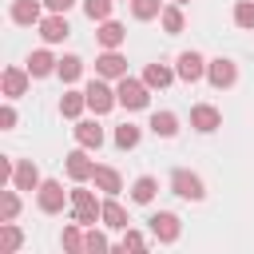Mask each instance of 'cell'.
Masks as SVG:
<instances>
[{"label": "cell", "instance_id": "cell-16", "mask_svg": "<svg viewBox=\"0 0 254 254\" xmlns=\"http://www.w3.org/2000/svg\"><path fill=\"white\" fill-rule=\"evenodd\" d=\"M40 4L44 0H12V24H20V28H32V24H40L44 16H40Z\"/></svg>", "mask_w": 254, "mask_h": 254}, {"label": "cell", "instance_id": "cell-30", "mask_svg": "<svg viewBox=\"0 0 254 254\" xmlns=\"http://www.w3.org/2000/svg\"><path fill=\"white\" fill-rule=\"evenodd\" d=\"M0 242H4V250H8V254H16V250L24 246L20 226H16V222H0Z\"/></svg>", "mask_w": 254, "mask_h": 254}, {"label": "cell", "instance_id": "cell-5", "mask_svg": "<svg viewBox=\"0 0 254 254\" xmlns=\"http://www.w3.org/2000/svg\"><path fill=\"white\" fill-rule=\"evenodd\" d=\"M83 91H87V107H91L95 115H107L111 107H119V95H115V87H107V83H103V75H99V79H91Z\"/></svg>", "mask_w": 254, "mask_h": 254}, {"label": "cell", "instance_id": "cell-8", "mask_svg": "<svg viewBox=\"0 0 254 254\" xmlns=\"http://www.w3.org/2000/svg\"><path fill=\"white\" fill-rule=\"evenodd\" d=\"M95 75H103V79H123L127 75V60L119 56V48H103L95 56Z\"/></svg>", "mask_w": 254, "mask_h": 254}, {"label": "cell", "instance_id": "cell-19", "mask_svg": "<svg viewBox=\"0 0 254 254\" xmlns=\"http://www.w3.org/2000/svg\"><path fill=\"white\" fill-rule=\"evenodd\" d=\"M60 67V60L48 52V48H36L32 56H28V71H32V79H44V75H52Z\"/></svg>", "mask_w": 254, "mask_h": 254}, {"label": "cell", "instance_id": "cell-6", "mask_svg": "<svg viewBox=\"0 0 254 254\" xmlns=\"http://www.w3.org/2000/svg\"><path fill=\"white\" fill-rule=\"evenodd\" d=\"M206 79H210V87H218V91L234 87V83H238V67H234V60H226V56L206 60Z\"/></svg>", "mask_w": 254, "mask_h": 254}, {"label": "cell", "instance_id": "cell-7", "mask_svg": "<svg viewBox=\"0 0 254 254\" xmlns=\"http://www.w3.org/2000/svg\"><path fill=\"white\" fill-rule=\"evenodd\" d=\"M147 222H151V238H155V242H179V234H183V222H179V214H171V210H159V214H151Z\"/></svg>", "mask_w": 254, "mask_h": 254}, {"label": "cell", "instance_id": "cell-22", "mask_svg": "<svg viewBox=\"0 0 254 254\" xmlns=\"http://www.w3.org/2000/svg\"><path fill=\"white\" fill-rule=\"evenodd\" d=\"M83 107H87V91H64L60 95V115L64 119H79Z\"/></svg>", "mask_w": 254, "mask_h": 254}, {"label": "cell", "instance_id": "cell-29", "mask_svg": "<svg viewBox=\"0 0 254 254\" xmlns=\"http://www.w3.org/2000/svg\"><path fill=\"white\" fill-rule=\"evenodd\" d=\"M115 147H119V151L139 147V127H135V123H119V127H115Z\"/></svg>", "mask_w": 254, "mask_h": 254}, {"label": "cell", "instance_id": "cell-34", "mask_svg": "<svg viewBox=\"0 0 254 254\" xmlns=\"http://www.w3.org/2000/svg\"><path fill=\"white\" fill-rule=\"evenodd\" d=\"M119 246H123V250H127V246H131V250H143V246H151V238L127 226V230H123V238H119Z\"/></svg>", "mask_w": 254, "mask_h": 254}, {"label": "cell", "instance_id": "cell-36", "mask_svg": "<svg viewBox=\"0 0 254 254\" xmlns=\"http://www.w3.org/2000/svg\"><path fill=\"white\" fill-rule=\"evenodd\" d=\"M16 127V107H12V99L0 107V131H12Z\"/></svg>", "mask_w": 254, "mask_h": 254}, {"label": "cell", "instance_id": "cell-27", "mask_svg": "<svg viewBox=\"0 0 254 254\" xmlns=\"http://www.w3.org/2000/svg\"><path fill=\"white\" fill-rule=\"evenodd\" d=\"M60 242H64V250H71V254H79V250H87V242H83V226L71 218L67 226H64V234H60Z\"/></svg>", "mask_w": 254, "mask_h": 254}, {"label": "cell", "instance_id": "cell-24", "mask_svg": "<svg viewBox=\"0 0 254 254\" xmlns=\"http://www.w3.org/2000/svg\"><path fill=\"white\" fill-rule=\"evenodd\" d=\"M159 24H163V32H167V36H179V32H183V24H187V20H183V4H167V8L159 12Z\"/></svg>", "mask_w": 254, "mask_h": 254}, {"label": "cell", "instance_id": "cell-33", "mask_svg": "<svg viewBox=\"0 0 254 254\" xmlns=\"http://www.w3.org/2000/svg\"><path fill=\"white\" fill-rule=\"evenodd\" d=\"M111 8H115V0H83L87 20H111Z\"/></svg>", "mask_w": 254, "mask_h": 254}, {"label": "cell", "instance_id": "cell-17", "mask_svg": "<svg viewBox=\"0 0 254 254\" xmlns=\"http://www.w3.org/2000/svg\"><path fill=\"white\" fill-rule=\"evenodd\" d=\"M99 222H103L107 230H127L131 218H127V210L115 202V194H107V198H103V210H99Z\"/></svg>", "mask_w": 254, "mask_h": 254}, {"label": "cell", "instance_id": "cell-13", "mask_svg": "<svg viewBox=\"0 0 254 254\" xmlns=\"http://www.w3.org/2000/svg\"><path fill=\"white\" fill-rule=\"evenodd\" d=\"M95 167H99V163L87 159V147H79V151L67 155V179H71V183H87V179L95 175Z\"/></svg>", "mask_w": 254, "mask_h": 254}, {"label": "cell", "instance_id": "cell-38", "mask_svg": "<svg viewBox=\"0 0 254 254\" xmlns=\"http://www.w3.org/2000/svg\"><path fill=\"white\" fill-rule=\"evenodd\" d=\"M175 4H190V0H175Z\"/></svg>", "mask_w": 254, "mask_h": 254}, {"label": "cell", "instance_id": "cell-25", "mask_svg": "<svg viewBox=\"0 0 254 254\" xmlns=\"http://www.w3.org/2000/svg\"><path fill=\"white\" fill-rule=\"evenodd\" d=\"M155 190H159V183H155L151 175H139V179L131 183V198H135L139 206H147V202L155 198Z\"/></svg>", "mask_w": 254, "mask_h": 254}, {"label": "cell", "instance_id": "cell-2", "mask_svg": "<svg viewBox=\"0 0 254 254\" xmlns=\"http://www.w3.org/2000/svg\"><path fill=\"white\" fill-rule=\"evenodd\" d=\"M171 190H175L179 198H187V202H202V198H206L202 179H198L194 171H187V167H175V171H171Z\"/></svg>", "mask_w": 254, "mask_h": 254}, {"label": "cell", "instance_id": "cell-26", "mask_svg": "<svg viewBox=\"0 0 254 254\" xmlns=\"http://www.w3.org/2000/svg\"><path fill=\"white\" fill-rule=\"evenodd\" d=\"M16 214H20V194H16V187H4L0 190V222H16Z\"/></svg>", "mask_w": 254, "mask_h": 254}, {"label": "cell", "instance_id": "cell-15", "mask_svg": "<svg viewBox=\"0 0 254 254\" xmlns=\"http://www.w3.org/2000/svg\"><path fill=\"white\" fill-rule=\"evenodd\" d=\"M40 183H44V179H40V167H36L32 159H20V163H16V175H12V187H16V190H40Z\"/></svg>", "mask_w": 254, "mask_h": 254}, {"label": "cell", "instance_id": "cell-18", "mask_svg": "<svg viewBox=\"0 0 254 254\" xmlns=\"http://www.w3.org/2000/svg\"><path fill=\"white\" fill-rule=\"evenodd\" d=\"M95 40H99V48H119V44L127 40V28H123L119 20H99Z\"/></svg>", "mask_w": 254, "mask_h": 254}, {"label": "cell", "instance_id": "cell-12", "mask_svg": "<svg viewBox=\"0 0 254 254\" xmlns=\"http://www.w3.org/2000/svg\"><path fill=\"white\" fill-rule=\"evenodd\" d=\"M28 79H32L28 67H8V71L0 75V91H4V99H20V95L28 91Z\"/></svg>", "mask_w": 254, "mask_h": 254}, {"label": "cell", "instance_id": "cell-9", "mask_svg": "<svg viewBox=\"0 0 254 254\" xmlns=\"http://www.w3.org/2000/svg\"><path fill=\"white\" fill-rule=\"evenodd\" d=\"M175 75H179L183 83H198V79L206 75V60H202L198 52H183V56L175 60Z\"/></svg>", "mask_w": 254, "mask_h": 254}, {"label": "cell", "instance_id": "cell-10", "mask_svg": "<svg viewBox=\"0 0 254 254\" xmlns=\"http://www.w3.org/2000/svg\"><path fill=\"white\" fill-rule=\"evenodd\" d=\"M190 127L202 131V135H210V131L222 127V111H218L214 103H194V107H190Z\"/></svg>", "mask_w": 254, "mask_h": 254}, {"label": "cell", "instance_id": "cell-20", "mask_svg": "<svg viewBox=\"0 0 254 254\" xmlns=\"http://www.w3.org/2000/svg\"><path fill=\"white\" fill-rule=\"evenodd\" d=\"M175 79H179V75H175V67H167V64H147V67H143V83H147L151 91H155V87L163 91V87H171Z\"/></svg>", "mask_w": 254, "mask_h": 254}, {"label": "cell", "instance_id": "cell-37", "mask_svg": "<svg viewBox=\"0 0 254 254\" xmlns=\"http://www.w3.org/2000/svg\"><path fill=\"white\" fill-rule=\"evenodd\" d=\"M71 4H75V0H44V8H48V12H64V16H67V8H71Z\"/></svg>", "mask_w": 254, "mask_h": 254}, {"label": "cell", "instance_id": "cell-28", "mask_svg": "<svg viewBox=\"0 0 254 254\" xmlns=\"http://www.w3.org/2000/svg\"><path fill=\"white\" fill-rule=\"evenodd\" d=\"M56 75H60L64 83H75V79L83 75V60H79V56H60V67H56Z\"/></svg>", "mask_w": 254, "mask_h": 254}, {"label": "cell", "instance_id": "cell-23", "mask_svg": "<svg viewBox=\"0 0 254 254\" xmlns=\"http://www.w3.org/2000/svg\"><path fill=\"white\" fill-rule=\"evenodd\" d=\"M151 131H155L159 139H175V135H179V115H175V111H155V115H151Z\"/></svg>", "mask_w": 254, "mask_h": 254}, {"label": "cell", "instance_id": "cell-32", "mask_svg": "<svg viewBox=\"0 0 254 254\" xmlns=\"http://www.w3.org/2000/svg\"><path fill=\"white\" fill-rule=\"evenodd\" d=\"M234 24L246 28V32H254V0H238L234 4Z\"/></svg>", "mask_w": 254, "mask_h": 254}, {"label": "cell", "instance_id": "cell-11", "mask_svg": "<svg viewBox=\"0 0 254 254\" xmlns=\"http://www.w3.org/2000/svg\"><path fill=\"white\" fill-rule=\"evenodd\" d=\"M40 36H44V44H64V40L71 36V28H67V16H64V12H52V16H44V20H40Z\"/></svg>", "mask_w": 254, "mask_h": 254}, {"label": "cell", "instance_id": "cell-21", "mask_svg": "<svg viewBox=\"0 0 254 254\" xmlns=\"http://www.w3.org/2000/svg\"><path fill=\"white\" fill-rule=\"evenodd\" d=\"M91 183H95V190H103V194H119V190H123V179H119L115 167H95Z\"/></svg>", "mask_w": 254, "mask_h": 254}, {"label": "cell", "instance_id": "cell-1", "mask_svg": "<svg viewBox=\"0 0 254 254\" xmlns=\"http://www.w3.org/2000/svg\"><path fill=\"white\" fill-rule=\"evenodd\" d=\"M115 95H119V107H127V111H143L151 103V87L143 79H131V75L115 79Z\"/></svg>", "mask_w": 254, "mask_h": 254}, {"label": "cell", "instance_id": "cell-4", "mask_svg": "<svg viewBox=\"0 0 254 254\" xmlns=\"http://www.w3.org/2000/svg\"><path fill=\"white\" fill-rule=\"evenodd\" d=\"M64 202H71V194H64V183L44 179V183H40V190H36V206H40L44 214H60V210H64Z\"/></svg>", "mask_w": 254, "mask_h": 254}, {"label": "cell", "instance_id": "cell-3", "mask_svg": "<svg viewBox=\"0 0 254 254\" xmlns=\"http://www.w3.org/2000/svg\"><path fill=\"white\" fill-rule=\"evenodd\" d=\"M99 210H103V202H95V190H83V187L71 190V218L79 226H95L99 222Z\"/></svg>", "mask_w": 254, "mask_h": 254}, {"label": "cell", "instance_id": "cell-31", "mask_svg": "<svg viewBox=\"0 0 254 254\" xmlns=\"http://www.w3.org/2000/svg\"><path fill=\"white\" fill-rule=\"evenodd\" d=\"M163 8H167L163 0H131V16L135 20H155Z\"/></svg>", "mask_w": 254, "mask_h": 254}, {"label": "cell", "instance_id": "cell-35", "mask_svg": "<svg viewBox=\"0 0 254 254\" xmlns=\"http://www.w3.org/2000/svg\"><path fill=\"white\" fill-rule=\"evenodd\" d=\"M83 242H87V250H107V246H111V242H107V234H103V230H95V226L83 234Z\"/></svg>", "mask_w": 254, "mask_h": 254}, {"label": "cell", "instance_id": "cell-14", "mask_svg": "<svg viewBox=\"0 0 254 254\" xmlns=\"http://www.w3.org/2000/svg\"><path fill=\"white\" fill-rule=\"evenodd\" d=\"M75 143L87 147V151H99L103 147V127H95V119H75Z\"/></svg>", "mask_w": 254, "mask_h": 254}]
</instances>
